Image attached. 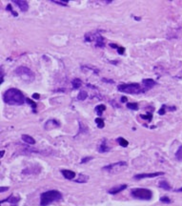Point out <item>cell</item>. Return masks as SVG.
Wrapping results in <instances>:
<instances>
[{
  "instance_id": "obj_1",
  "label": "cell",
  "mask_w": 182,
  "mask_h": 206,
  "mask_svg": "<svg viewBox=\"0 0 182 206\" xmlns=\"http://www.w3.org/2000/svg\"><path fill=\"white\" fill-rule=\"evenodd\" d=\"M3 99L7 104L12 105V106L23 105L25 101H26V98H25L22 92L15 88L7 90L3 96Z\"/></svg>"
},
{
  "instance_id": "obj_2",
  "label": "cell",
  "mask_w": 182,
  "mask_h": 206,
  "mask_svg": "<svg viewBox=\"0 0 182 206\" xmlns=\"http://www.w3.org/2000/svg\"><path fill=\"white\" fill-rule=\"evenodd\" d=\"M62 199V194L57 190H50L44 192L40 197V205L48 206L49 204L54 202V201L60 200Z\"/></svg>"
},
{
  "instance_id": "obj_3",
  "label": "cell",
  "mask_w": 182,
  "mask_h": 206,
  "mask_svg": "<svg viewBox=\"0 0 182 206\" xmlns=\"http://www.w3.org/2000/svg\"><path fill=\"white\" fill-rule=\"evenodd\" d=\"M14 74L16 75H18L21 79L27 83L32 82V81L35 80V73L28 67L20 66L18 68H16L14 71Z\"/></svg>"
},
{
  "instance_id": "obj_4",
  "label": "cell",
  "mask_w": 182,
  "mask_h": 206,
  "mask_svg": "<svg viewBox=\"0 0 182 206\" xmlns=\"http://www.w3.org/2000/svg\"><path fill=\"white\" fill-rule=\"evenodd\" d=\"M117 90L119 92L122 93H126V94H138L142 92L143 93V89L141 88V86L138 83H131V84H120L118 85Z\"/></svg>"
},
{
  "instance_id": "obj_5",
  "label": "cell",
  "mask_w": 182,
  "mask_h": 206,
  "mask_svg": "<svg viewBox=\"0 0 182 206\" xmlns=\"http://www.w3.org/2000/svg\"><path fill=\"white\" fill-rule=\"evenodd\" d=\"M132 196L135 199H143V200H150L153 197V193L149 189L144 188H136L132 191Z\"/></svg>"
},
{
  "instance_id": "obj_6",
  "label": "cell",
  "mask_w": 182,
  "mask_h": 206,
  "mask_svg": "<svg viewBox=\"0 0 182 206\" xmlns=\"http://www.w3.org/2000/svg\"><path fill=\"white\" fill-rule=\"evenodd\" d=\"M125 166H127L126 161H118V162L112 163V164L105 166L103 170L108 171V172H116V170H119L122 168V167H125Z\"/></svg>"
},
{
  "instance_id": "obj_7",
  "label": "cell",
  "mask_w": 182,
  "mask_h": 206,
  "mask_svg": "<svg viewBox=\"0 0 182 206\" xmlns=\"http://www.w3.org/2000/svg\"><path fill=\"white\" fill-rule=\"evenodd\" d=\"M164 175L163 172H157V173H150V174H139V175H135L134 178L135 179H142V178H155L158 177V176H162Z\"/></svg>"
},
{
  "instance_id": "obj_8",
  "label": "cell",
  "mask_w": 182,
  "mask_h": 206,
  "mask_svg": "<svg viewBox=\"0 0 182 206\" xmlns=\"http://www.w3.org/2000/svg\"><path fill=\"white\" fill-rule=\"evenodd\" d=\"M60 127V122H58L56 119H49L47 122L45 123V129L46 130H53Z\"/></svg>"
},
{
  "instance_id": "obj_9",
  "label": "cell",
  "mask_w": 182,
  "mask_h": 206,
  "mask_svg": "<svg viewBox=\"0 0 182 206\" xmlns=\"http://www.w3.org/2000/svg\"><path fill=\"white\" fill-rule=\"evenodd\" d=\"M142 82L144 84V88L143 89V92L145 93L146 91H148V90H150L154 87V86L155 85V81L154 79H151V78H146V79H143Z\"/></svg>"
},
{
  "instance_id": "obj_10",
  "label": "cell",
  "mask_w": 182,
  "mask_h": 206,
  "mask_svg": "<svg viewBox=\"0 0 182 206\" xmlns=\"http://www.w3.org/2000/svg\"><path fill=\"white\" fill-rule=\"evenodd\" d=\"M14 2L15 5H17L18 8L20 9L22 12H27L28 9H29V4L27 1H25V0H14Z\"/></svg>"
},
{
  "instance_id": "obj_11",
  "label": "cell",
  "mask_w": 182,
  "mask_h": 206,
  "mask_svg": "<svg viewBox=\"0 0 182 206\" xmlns=\"http://www.w3.org/2000/svg\"><path fill=\"white\" fill-rule=\"evenodd\" d=\"M19 200H20V197H19V196L12 195V196H10L9 197H8L7 199L1 200V203H4V202H10V203H12V204H15V203H17Z\"/></svg>"
},
{
  "instance_id": "obj_12",
  "label": "cell",
  "mask_w": 182,
  "mask_h": 206,
  "mask_svg": "<svg viewBox=\"0 0 182 206\" xmlns=\"http://www.w3.org/2000/svg\"><path fill=\"white\" fill-rule=\"evenodd\" d=\"M61 174L62 176L67 179H74L75 178V173L71 170H62L61 171Z\"/></svg>"
},
{
  "instance_id": "obj_13",
  "label": "cell",
  "mask_w": 182,
  "mask_h": 206,
  "mask_svg": "<svg viewBox=\"0 0 182 206\" xmlns=\"http://www.w3.org/2000/svg\"><path fill=\"white\" fill-rule=\"evenodd\" d=\"M95 40H96V47H99V48H103L105 46V42H104V38L101 36L100 32H97L96 33V37H95Z\"/></svg>"
},
{
  "instance_id": "obj_14",
  "label": "cell",
  "mask_w": 182,
  "mask_h": 206,
  "mask_svg": "<svg viewBox=\"0 0 182 206\" xmlns=\"http://www.w3.org/2000/svg\"><path fill=\"white\" fill-rule=\"evenodd\" d=\"M110 148L109 147V145H108V142H107V140L104 139L102 142H101V144L99 145V147H98V151L100 153H107L110 151Z\"/></svg>"
},
{
  "instance_id": "obj_15",
  "label": "cell",
  "mask_w": 182,
  "mask_h": 206,
  "mask_svg": "<svg viewBox=\"0 0 182 206\" xmlns=\"http://www.w3.org/2000/svg\"><path fill=\"white\" fill-rule=\"evenodd\" d=\"M127 188V185L126 184H122V185H119V186H116V187H113L112 189H110L109 190V194H117V193H119L121 191H123L124 189Z\"/></svg>"
},
{
  "instance_id": "obj_16",
  "label": "cell",
  "mask_w": 182,
  "mask_h": 206,
  "mask_svg": "<svg viewBox=\"0 0 182 206\" xmlns=\"http://www.w3.org/2000/svg\"><path fill=\"white\" fill-rule=\"evenodd\" d=\"M21 139H22L23 141H25L26 143L30 144V145H35V140L33 137H32L29 135H22L21 136Z\"/></svg>"
},
{
  "instance_id": "obj_17",
  "label": "cell",
  "mask_w": 182,
  "mask_h": 206,
  "mask_svg": "<svg viewBox=\"0 0 182 206\" xmlns=\"http://www.w3.org/2000/svg\"><path fill=\"white\" fill-rule=\"evenodd\" d=\"M88 179H89V177L86 175H82V174H80L77 176V178H75L74 179V181L75 182H77V183H86L88 181Z\"/></svg>"
},
{
  "instance_id": "obj_18",
  "label": "cell",
  "mask_w": 182,
  "mask_h": 206,
  "mask_svg": "<svg viewBox=\"0 0 182 206\" xmlns=\"http://www.w3.org/2000/svg\"><path fill=\"white\" fill-rule=\"evenodd\" d=\"M72 85H73V88L74 89H78V88L81 87L82 81L80 80L79 78H74L73 81H72Z\"/></svg>"
},
{
  "instance_id": "obj_19",
  "label": "cell",
  "mask_w": 182,
  "mask_h": 206,
  "mask_svg": "<svg viewBox=\"0 0 182 206\" xmlns=\"http://www.w3.org/2000/svg\"><path fill=\"white\" fill-rule=\"evenodd\" d=\"M158 185H159L160 188H162V189H164V190H167V191H170L171 189H172L171 186H170V184H169L167 181H164V180L160 181Z\"/></svg>"
},
{
  "instance_id": "obj_20",
  "label": "cell",
  "mask_w": 182,
  "mask_h": 206,
  "mask_svg": "<svg viewBox=\"0 0 182 206\" xmlns=\"http://www.w3.org/2000/svg\"><path fill=\"white\" fill-rule=\"evenodd\" d=\"M106 110V106L103 105V104H100V105H97L95 107V112H96V114L98 115H102L103 112Z\"/></svg>"
},
{
  "instance_id": "obj_21",
  "label": "cell",
  "mask_w": 182,
  "mask_h": 206,
  "mask_svg": "<svg viewBox=\"0 0 182 206\" xmlns=\"http://www.w3.org/2000/svg\"><path fill=\"white\" fill-rule=\"evenodd\" d=\"M117 142L119 143V145H121L122 147H127V146L129 145L128 140H126L125 139H123V137H118V139H117Z\"/></svg>"
},
{
  "instance_id": "obj_22",
  "label": "cell",
  "mask_w": 182,
  "mask_h": 206,
  "mask_svg": "<svg viewBox=\"0 0 182 206\" xmlns=\"http://www.w3.org/2000/svg\"><path fill=\"white\" fill-rule=\"evenodd\" d=\"M87 97H88V93L85 92V91H81V92H79V94H78L77 99L78 100H84V99H86Z\"/></svg>"
},
{
  "instance_id": "obj_23",
  "label": "cell",
  "mask_w": 182,
  "mask_h": 206,
  "mask_svg": "<svg viewBox=\"0 0 182 206\" xmlns=\"http://www.w3.org/2000/svg\"><path fill=\"white\" fill-rule=\"evenodd\" d=\"M176 158L177 160L182 161V145L180 146L178 149H177V151L176 153Z\"/></svg>"
},
{
  "instance_id": "obj_24",
  "label": "cell",
  "mask_w": 182,
  "mask_h": 206,
  "mask_svg": "<svg viewBox=\"0 0 182 206\" xmlns=\"http://www.w3.org/2000/svg\"><path fill=\"white\" fill-rule=\"evenodd\" d=\"M127 107H128L129 109L131 110H134V111H136L138 110V104L137 103H131V102H128L127 103Z\"/></svg>"
},
{
  "instance_id": "obj_25",
  "label": "cell",
  "mask_w": 182,
  "mask_h": 206,
  "mask_svg": "<svg viewBox=\"0 0 182 206\" xmlns=\"http://www.w3.org/2000/svg\"><path fill=\"white\" fill-rule=\"evenodd\" d=\"M95 122H96V124H97V127H98L99 129L104 128L105 123H104V120H103L102 118H96V119H95Z\"/></svg>"
},
{
  "instance_id": "obj_26",
  "label": "cell",
  "mask_w": 182,
  "mask_h": 206,
  "mask_svg": "<svg viewBox=\"0 0 182 206\" xmlns=\"http://www.w3.org/2000/svg\"><path fill=\"white\" fill-rule=\"evenodd\" d=\"M26 102L27 103H29L30 105H32V110H33V112H35V109H36V103L35 102H33L32 99H30V98H26Z\"/></svg>"
},
{
  "instance_id": "obj_27",
  "label": "cell",
  "mask_w": 182,
  "mask_h": 206,
  "mask_svg": "<svg viewBox=\"0 0 182 206\" xmlns=\"http://www.w3.org/2000/svg\"><path fill=\"white\" fill-rule=\"evenodd\" d=\"M6 10H7V11H10L14 16H15V17H16V16H18V14H17V12H16L15 11L12 10V5H11V4H9V5H8V6L6 7Z\"/></svg>"
},
{
  "instance_id": "obj_28",
  "label": "cell",
  "mask_w": 182,
  "mask_h": 206,
  "mask_svg": "<svg viewBox=\"0 0 182 206\" xmlns=\"http://www.w3.org/2000/svg\"><path fill=\"white\" fill-rule=\"evenodd\" d=\"M140 118H143V119H148L150 121V120H152V118H153V115H152V114H147V115H140Z\"/></svg>"
},
{
  "instance_id": "obj_29",
  "label": "cell",
  "mask_w": 182,
  "mask_h": 206,
  "mask_svg": "<svg viewBox=\"0 0 182 206\" xmlns=\"http://www.w3.org/2000/svg\"><path fill=\"white\" fill-rule=\"evenodd\" d=\"M166 105H162V107H161V109H160L159 111H158V114L159 115H163L165 113H166V111H167V108H166Z\"/></svg>"
},
{
  "instance_id": "obj_30",
  "label": "cell",
  "mask_w": 182,
  "mask_h": 206,
  "mask_svg": "<svg viewBox=\"0 0 182 206\" xmlns=\"http://www.w3.org/2000/svg\"><path fill=\"white\" fill-rule=\"evenodd\" d=\"M116 50H117V53L119 54H124L125 53V48H123V47H121V46H118Z\"/></svg>"
},
{
  "instance_id": "obj_31",
  "label": "cell",
  "mask_w": 182,
  "mask_h": 206,
  "mask_svg": "<svg viewBox=\"0 0 182 206\" xmlns=\"http://www.w3.org/2000/svg\"><path fill=\"white\" fill-rule=\"evenodd\" d=\"M160 200L162 201V202H165V203H170L171 200L169 199V197H162L161 199H160Z\"/></svg>"
},
{
  "instance_id": "obj_32",
  "label": "cell",
  "mask_w": 182,
  "mask_h": 206,
  "mask_svg": "<svg viewBox=\"0 0 182 206\" xmlns=\"http://www.w3.org/2000/svg\"><path fill=\"white\" fill-rule=\"evenodd\" d=\"M92 160V157H84V158H82V160H81V162H80V163H86V162H88L89 160Z\"/></svg>"
},
{
  "instance_id": "obj_33",
  "label": "cell",
  "mask_w": 182,
  "mask_h": 206,
  "mask_svg": "<svg viewBox=\"0 0 182 206\" xmlns=\"http://www.w3.org/2000/svg\"><path fill=\"white\" fill-rule=\"evenodd\" d=\"M53 2L57 4V5H61V6H67L68 5L67 2H62V1H53Z\"/></svg>"
},
{
  "instance_id": "obj_34",
  "label": "cell",
  "mask_w": 182,
  "mask_h": 206,
  "mask_svg": "<svg viewBox=\"0 0 182 206\" xmlns=\"http://www.w3.org/2000/svg\"><path fill=\"white\" fill-rule=\"evenodd\" d=\"M102 81H104V82H106V83H110V84L115 83V81H113V80H112V79H107V78H102Z\"/></svg>"
},
{
  "instance_id": "obj_35",
  "label": "cell",
  "mask_w": 182,
  "mask_h": 206,
  "mask_svg": "<svg viewBox=\"0 0 182 206\" xmlns=\"http://www.w3.org/2000/svg\"><path fill=\"white\" fill-rule=\"evenodd\" d=\"M32 98H35V99H39V98H40V94H32Z\"/></svg>"
},
{
  "instance_id": "obj_36",
  "label": "cell",
  "mask_w": 182,
  "mask_h": 206,
  "mask_svg": "<svg viewBox=\"0 0 182 206\" xmlns=\"http://www.w3.org/2000/svg\"><path fill=\"white\" fill-rule=\"evenodd\" d=\"M1 83H3L4 82V70H3V68L1 67Z\"/></svg>"
},
{
  "instance_id": "obj_37",
  "label": "cell",
  "mask_w": 182,
  "mask_h": 206,
  "mask_svg": "<svg viewBox=\"0 0 182 206\" xmlns=\"http://www.w3.org/2000/svg\"><path fill=\"white\" fill-rule=\"evenodd\" d=\"M0 190H1V192H5L6 190H9V187H1Z\"/></svg>"
},
{
  "instance_id": "obj_38",
  "label": "cell",
  "mask_w": 182,
  "mask_h": 206,
  "mask_svg": "<svg viewBox=\"0 0 182 206\" xmlns=\"http://www.w3.org/2000/svg\"><path fill=\"white\" fill-rule=\"evenodd\" d=\"M121 102H127V97L126 96H122L121 97Z\"/></svg>"
},
{
  "instance_id": "obj_39",
  "label": "cell",
  "mask_w": 182,
  "mask_h": 206,
  "mask_svg": "<svg viewBox=\"0 0 182 206\" xmlns=\"http://www.w3.org/2000/svg\"><path fill=\"white\" fill-rule=\"evenodd\" d=\"M134 18L135 20H140V17H135V16H134Z\"/></svg>"
},
{
  "instance_id": "obj_40",
  "label": "cell",
  "mask_w": 182,
  "mask_h": 206,
  "mask_svg": "<svg viewBox=\"0 0 182 206\" xmlns=\"http://www.w3.org/2000/svg\"><path fill=\"white\" fill-rule=\"evenodd\" d=\"M4 153H5V152H4V151H1V157L4 156Z\"/></svg>"
}]
</instances>
